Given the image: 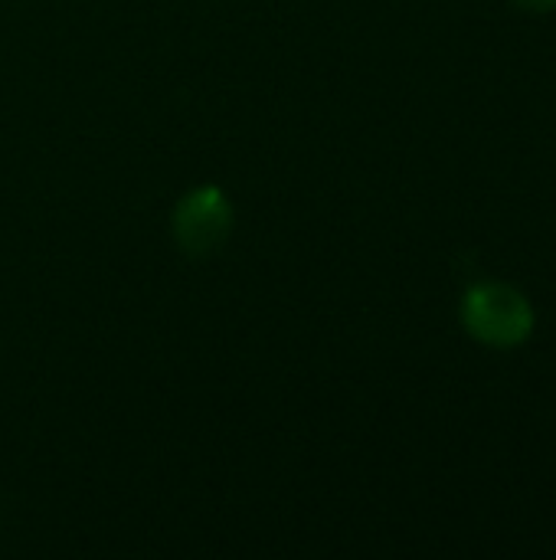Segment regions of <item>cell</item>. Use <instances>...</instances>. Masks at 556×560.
Listing matches in <instances>:
<instances>
[{
	"label": "cell",
	"mask_w": 556,
	"mask_h": 560,
	"mask_svg": "<svg viewBox=\"0 0 556 560\" xmlns=\"http://www.w3.org/2000/svg\"><path fill=\"white\" fill-rule=\"evenodd\" d=\"M462 325L475 341L508 351L534 335V305L514 285L482 282L462 299Z\"/></svg>",
	"instance_id": "6da1fadb"
},
{
	"label": "cell",
	"mask_w": 556,
	"mask_h": 560,
	"mask_svg": "<svg viewBox=\"0 0 556 560\" xmlns=\"http://www.w3.org/2000/svg\"><path fill=\"white\" fill-rule=\"evenodd\" d=\"M233 226L229 200L216 187L190 190L174 210V236L187 256H210L223 246Z\"/></svg>",
	"instance_id": "7a4b0ae2"
},
{
	"label": "cell",
	"mask_w": 556,
	"mask_h": 560,
	"mask_svg": "<svg viewBox=\"0 0 556 560\" xmlns=\"http://www.w3.org/2000/svg\"><path fill=\"white\" fill-rule=\"evenodd\" d=\"M521 10H528V13H551L556 10V0H514Z\"/></svg>",
	"instance_id": "3957f363"
}]
</instances>
